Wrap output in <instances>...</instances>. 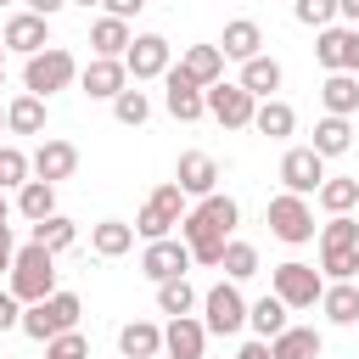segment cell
Here are the masks:
<instances>
[{
	"label": "cell",
	"instance_id": "6da1fadb",
	"mask_svg": "<svg viewBox=\"0 0 359 359\" xmlns=\"http://www.w3.org/2000/svg\"><path fill=\"white\" fill-rule=\"evenodd\" d=\"M236 219H241V208H236V196H224V191H213V196H202L196 208H185V219H180V241H185V252H191V264H219L224 258V241H236Z\"/></svg>",
	"mask_w": 359,
	"mask_h": 359
},
{
	"label": "cell",
	"instance_id": "7a4b0ae2",
	"mask_svg": "<svg viewBox=\"0 0 359 359\" xmlns=\"http://www.w3.org/2000/svg\"><path fill=\"white\" fill-rule=\"evenodd\" d=\"M22 309H34V303H45V297H56L62 286H56V258L45 252V247H17V258H11V286H6Z\"/></svg>",
	"mask_w": 359,
	"mask_h": 359
},
{
	"label": "cell",
	"instance_id": "3957f363",
	"mask_svg": "<svg viewBox=\"0 0 359 359\" xmlns=\"http://www.w3.org/2000/svg\"><path fill=\"white\" fill-rule=\"evenodd\" d=\"M67 84H79V62H73V50L50 45V50H39V56H28V62H22V95L50 101V95H56V90H67Z\"/></svg>",
	"mask_w": 359,
	"mask_h": 359
},
{
	"label": "cell",
	"instance_id": "277c9868",
	"mask_svg": "<svg viewBox=\"0 0 359 359\" xmlns=\"http://www.w3.org/2000/svg\"><path fill=\"white\" fill-rule=\"evenodd\" d=\"M79 314H84V303H79V292H56V297H45V303H34V309H22V337H34V342H56V337H67V331H79Z\"/></svg>",
	"mask_w": 359,
	"mask_h": 359
},
{
	"label": "cell",
	"instance_id": "5b68a950",
	"mask_svg": "<svg viewBox=\"0 0 359 359\" xmlns=\"http://www.w3.org/2000/svg\"><path fill=\"white\" fill-rule=\"evenodd\" d=\"M269 297H280L286 309H314L325 297V275L303 258H286V264L269 269Z\"/></svg>",
	"mask_w": 359,
	"mask_h": 359
},
{
	"label": "cell",
	"instance_id": "8992f818",
	"mask_svg": "<svg viewBox=\"0 0 359 359\" xmlns=\"http://www.w3.org/2000/svg\"><path fill=\"white\" fill-rule=\"evenodd\" d=\"M264 224H269V236L275 241H286V247H303V241H314L320 236V224H314V202H303V196H269V208H264Z\"/></svg>",
	"mask_w": 359,
	"mask_h": 359
},
{
	"label": "cell",
	"instance_id": "52a82bcc",
	"mask_svg": "<svg viewBox=\"0 0 359 359\" xmlns=\"http://www.w3.org/2000/svg\"><path fill=\"white\" fill-rule=\"evenodd\" d=\"M180 219H185V191L168 180V185H157V191L146 196V208L135 213V236H140V241H168Z\"/></svg>",
	"mask_w": 359,
	"mask_h": 359
},
{
	"label": "cell",
	"instance_id": "ba28073f",
	"mask_svg": "<svg viewBox=\"0 0 359 359\" xmlns=\"http://www.w3.org/2000/svg\"><path fill=\"white\" fill-rule=\"evenodd\" d=\"M241 325H247V297H241L230 280L208 286V292H202V331H208V337H236Z\"/></svg>",
	"mask_w": 359,
	"mask_h": 359
},
{
	"label": "cell",
	"instance_id": "9c48e42d",
	"mask_svg": "<svg viewBox=\"0 0 359 359\" xmlns=\"http://www.w3.org/2000/svg\"><path fill=\"white\" fill-rule=\"evenodd\" d=\"M168 67H174V45H168L163 34H135V39H129V50H123V73H129V84L163 79Z\"/></svg>",
	"mask_w": 359,
	"mask_h": 359
},
{
	"label": "cell",
	"instance_id": "30bf717a",
	"mask_svg": "<svg viewBox=\"0 0 359 359\" xmlns=\"http://www.w3.org/2000/svg\"><path fill=\"white\" fill-rule=\"evenodd\" d=\"M202 107H208V118L224 123V129H252V112H258V101H252L241 84H213V90H202Z\"/></svg>",
	"mask_w": 359,
	"mask_h": 359
},
{
	"label": "cell",
	"instance_id": "8fae6325",
	"mask_svg": "<svg viewBox=\"0 0 359 359\" xmlns=\"http://www.w3.org/2000/svg\"><path fill=\"white\" fill-rule=\"evenodd\" d=\"M185 269H191V252H185L180 236H168V241H146V247H140V275H146L151 286H163V280H185Z\"/></svg>",
	"mask_w": 359,
	"mask_h": 359
},
{
	"label": "cell",
	"instance_id": "7c38bea8",
	"mask_svg": "<svg viewBox=\"0 0 359 359\" xmlns=\"http://www.w3.org/2000/svg\"><path fill=\"white\" fill-rule=\"evenodd\" d=\"M280 185H286V196H314L320 185H325V163L309 151V146H292L286 157H280Z\"/></svg>",
	"mask_w": 359,
	"mask_h": 359
},
{
	"label": "cell",
	"instance_id": "4fadbf2b",
	"mask_svg": "<svg viewBox=\"0 0 359 359\" xmlns=\"http://www.w3.org/2000/svg\"><path fill=\"white\" fill-rule=\"evenodd\" d=\"M0 45H6V50H17V56L28 62V56L50 50V28H45V17H34V11H11V17H6V28H0Z\"/></svg>",
	"mask_w": 359,
	"mask_h": 359
},
{
	"label": "cell",
	"instance_id": "5bb4252c",
	"mask_svg": "<svg viewBox=\"0 0 359 359\" xmlns=\"http://www.w3.org/2000/svg\"><path fill=\"white\" fill-rule=\"evenodd\" d=\"M28 168H34V180H45V185H62V180H73L79 174V146L73 140H39V151L28 157Z\"/></svg>",
	"mask_w": 359,
	"mask_h": 359
},
{
	"label": "cell",
	"instance_id": "9a60e30c",
	"mask_svg": "<svg viewBox=\"0 0 359 359\" xmlns=\"http://www.w3.org/2000/svg\"><path fill=\"white\" fill-rule=\"evenodd\" d=\"M79 90H84L90 101H118V95L129 90V73H123V62H101V56H90V62L79 67Z\"/></svg>",
	"mask_w": 359,
	"mask_h": 359
},
{
	"label": "cell",
	"instance_id": "2e32d148",
	"mask_svg": "<svg viewBox=\"0 0 359 359\" xmlns=\"http://www.w3.org/2000/svg\"><path fill=\"white\" fill-rule=\"evenodd\" d=\"M174 185L185 191V202H191V196L202 202V196H213V191H219V163H213L208 151H180V168H174Z\"/></svg>",
	"mask_w": 359,
	"mask_h": 359
},
{
	"label": "cell",
	"instance_id": "e0dca14e",
	"mask_svg": "<svg viewBox=\"0 0 359 359\" xmlns=\"http://www.w3.org/2000/svg\"><path fill=\"white\" fill-rule=\"evenodd\" d=\"M163 359H208V331L196 314L163 325Z\"/></svg>",
	"mask_w": 359,
	"mask_h": 359
},
{
	"label": "cell",
	"instance_id": "ac0fdd59",
	"mask_svg": "<svg viewBox=\"0 0 359 359\" xmlns=\"http://www.w3.org/2000/svg\"><path fill=\"white\" fill-rule=\"evenodd\" d=\"M163 107L180 118V123H196V118H208V107H202V90L180 73V67H168L163 73Z\"/></svg>",
	"mask_w": 359,
	"mask_h": 359
},
{
	"label": "cell",
	"instance_id": "d6986e66",
	"mask_svg": "<svg viewBox=\"0 0 359 359\" xmlns=\"http://www.w3.org/2000/svg\"><path fill=\"white\" fill-rule=\"evenodd\" d=\"M258 45H264V28H258L252 17H230L224 34H219V56H224V62H252Z\"/></svg>",
	"mask_w": 359,
	"mask_h": 359
},
{
	"label": "cell",
	"instance_id": "ffe728a7",
	"mask_svg": "<svg viewBox=\"0 0 359 359\" xmlns=\"http://www.w3.org/2000/svg\"><path fill=\"white\" fill-rule=\"evenodd\" d=\"M180 73H185L196 90H213V84H224V56H219V45H191V50L180 56Z\"/></svg>",
	"mask_w": 359,
	"mask_h": 359
},
{
	"label": "cell",
	"instance_id": "44dd1931",
	"mask_svg": "<svg viewBox=\"0 0 359 359\" xmlns=\"http://www.w3.org/2000/svg\"><path fill=\"white\" fill-rule=\"evenodd\" d=\"M280 79H286V73H280V62L258 50L252 62H241V79H236V84H241V90H247L252 101H275V90H280Z\"/></svg>",
	"mask_w": 359,
	"mask_h": 359
},
{
	"label": "cell",
	"instance_id": "7402d4cb",
	"mask_svg": "<svg viewBox=\"0 0 359 359\" xmlns=\"http://www.w3.org/2000/svg\"><path fill=\"white\" fill-rule=\"evenodd\" d=\"M118 353L123 359H163V325L157 320H129L118 331Z\"/></svg>",
	"mask_w": 359,
	"mask_h": 359
},
{
	"label": "cell",
	"instance_id": "603a6c76",
	"mask_svg": "<svg viewBox=\"0 0 359 359\" xmlns=\"http://www.w3.org/2000/svg\"><path fill=\"white\" fill-rule=\"evenodd\" d=\"M320 107H325V118H353L359 112V79L353 73H325Z\"/></svg>",
	"mask_w": 359,
	"mask_h": 359
},
{
	"label": "cell",
	"instance_id": "cb8c5ba5",
	"mask_svg": "<svg viewBox=\"0 0 359 359\" xmlns=\"http://www.w3.org/2000/svg\"><path fill=\"white\" fill-rule=\"evenodd\" d=\"M286 314H292V309H286L280 297H269V292H264L258 303H247V325H252V337H258V342H275V337L292 325Z\"/></svg>",
	"mask_w": 359,
	"mask_h": 359
},
{
	"label": "cell",
	"instance_id": "d4e9b609",
	"mask_svg": "<svg viewBox=\"0 0 359 359\" xmlns=\"http://www.w3.org/2000/svg\"><path fill=\"white\" fill-rule=\"evenodd\" d=\"M129 22H118V17H95L90 22V45H95V56L101 62H123V50H129Z\"/></svg>",
	"mask_w": 359,
	"mask_h": 359
},
{
	"label": "cell",
	"instance_id": "484cf974",
	"mask_svg": "<svg viewBox=\"0 0 359 359\" xmlns=\"http://www.w3.org/2000/svg\"><path fill=\"white\" fill-rule=\"evenodd\" d=\"M348 146H353V123H348V118H320V123H314L309 151H314L320 163H325V157H342Z\"/></svg>",
	"mask_w": 359,
	"mask_h": 359
},
{
	"label": "cell",
	"instance_id": "4316f807",
	"mask_svg": "<svg viewBox=\"0 0 359 359\" xmlns=\"http://www.w3.org/2000/svg\"><path fill=\"white\" fill-rule=\"evenodd\" d=\"M11 213H22L28 224H45V219L56 213V185H45V180H28V185L17 191V202H11Z\"/></svg>",
	"mask_w": 359,
	"mask_h": 359
},
{
	"label": "cell",
	"instance_id": "83f0119b",
	"mask_svg": "<svg viewBox=\"0 0 359 359\" xmlns=\"http://www.w3.org/2000/svg\"><path fill=\"white\" fill-rule=\"evenodd\" d=\"M90 247H95V258H123V252L135 247V224L101 219V224H90Z\"/></svg>",
	"mask_w": 359,
	"mask_h": 359
},
{
	"label": "cell",
	"instance_id": "f1b7e54d",
	"mask_svg": "<svg viewBox=\"0 0 359 359\" xmlns=\"http://www.w3.org/2000/svg\"><path fill=\"white\" fill-rule=\"evenodd\" d=\"M320 348H325V342H320V331H314V325H286V331L269 342V353H275V359H320Z\"/></svg>",
	"mask_w": 359,
	"mask_h": 359
},
{
	"label": "cell",
	"instance_id": "f546056e",
	"mask_svg": "<svg viewBox=\"0 0 359 359\" xmlns=\"http://www.w3.org/2000/svg\"><path fill=\"white\" fill-rule=\"evenodd\" d=\"M6 129H11V135H45V101L11 95V101H6Z\"/></svg>",
	"mask_w": 359,
	"mask_h": 359
},
{
	"label": "cell",
	"instance_id": "4dcf8cb0",
	"mask_svg": "<svg viewBox=\"0 0 359 359\" xmlns=\"http://www.w3.org/2000/svg\"><path fill=\"white\" fill-rule=\"evenodd\" d=\"M28 241H34V247H45V252L56 258V252H67V247L79 241V230H73V219H62V213H50L45 224H28Z\"/></svg>",
	"mask_w": 359,
	"mask_h": 359
},
{
	"label": "cell",
	"instance_id": "1f68e13d",
	"mask_svg": "<svg viewBox=\"0 0 359 359\" xmlns=\"http://www.w3.org/2000/svg\"><path fill=\"white\" fill-rule=\"evenodd\" d=\"M252 129H258V135H269V140H286V135L297 129V112H292L286 101H258V112H252Z\"/></svg>",
	"mask_w": 359,
	"mask_h": 359
},
{
	"label": "cell",
	"instance_id": "d6a6232c",
	"mask_svg": "<svg viewBox=\"0 0 359 359\" xmlns=\"http://www.w3.org/2000/svg\"><path fill=\"white\" fill-rule=\"evenodd\" d=\"M314 196H320V208H325L331 219H342V213L359 208V180H337V174H325V185H320Z\"/></svg>",
	"mask_w": 359,
	"mask_h": 359
},
{
	"label": "cell",
	"instance_id": "836d02e7",
	"mask_svg": "<svg viewBox=\"0 0 359 359\" xmlns=\"http://www.w3.org/2000/svg\"><path fill=\"white\" fill-rule=\"evenodd\" d=\"M219 269H224V280H230V286L252 280V275H258V247H252V241H224V258H219Z\"/></svg>",
	"mask_w": 359,
	"mask_h": 359
},
{
	"label": "cell",
	"instance_id": "e575fe53",
	"mask_svg": "<svg viewBox=\"0 0 359 359\" xmlns=\"http://www.w3.org/2000/svg\"><path fill=\"white\" fill-rule=\"evenodd\" d=\"M320 309H325V320H331V325H353V320H359V286H353V280H342V286H325Z\"/></svg>",
	"mask_w": 359,
	"mask_h": 359
},
{
	"label": "cell",
	"instance_id": "d590c367",
	"mask_svg": "<svg viewBox=\"0 0 359 359\" xmlns=\"http://www.w3.org/2000/svg\"><path fill=\"white\" fill-rule=\"evenodd\" d=\"M320 275L325 286H342L359 275V247H320Z\"/></svg>",
	"mask_w": 359,
	"mask_h": 359
},
{
	"label": "cell",
	"instance_id": "8d00e7d4",
	"mask_svg": "<svg viewBox=\"0 0 359 359\" xmlns=\"http://www.w3.org/2000/svg\"><path fill=\"white\" fill-rule=\"evenodd\" d=\"M196 303H202V297H196V286H191V280H163V286H157V309H163L168 320H185Z\"/></svg>",
	"mask_w": 359,
	"mask_h": 359
},
{
	"label": "cell",
	"instance_id": "74e56055",
	"mask_svg": "<svg viewBox=\"0 0 359 359\" xmlns=\"http://www.w3.org/2000/svg\"><path fill=\"white\" fill-rule=\"evenodd\" d=\"M112 118H118V123H123V129H140V123H146V118H151V95H146V90H135V84H129V90H123V95H118V101H112Z\"/></svg>",
	"mask_w": 359,
	"mask_h": 359
},
{
	"label": "cell",
	"instance_id": "f35d334b",
	"mask_svg": "<svg viewBox=\"0 0 359 359\" xmlns=\"http://www.w3.org/2000/svg\"><path fill=\"white\" fill-rule=\"evenodd\" d=\"M28 151L22 146H0V191H22L28 185Z\"/></svg>",
	"mask_w": 359,
	"mask_h": 359
},
{
	"label": "cell",
	"instance_id": "ab89813d",
	"mask_svg": "<svg viewBox=\"0 0 359 359\" xmlns=\"http://www.w3.org/2000/svg\"><path fill=\"white\" fill-rule=\"evenodd\" d=\"M292 17H297L303 28H320V34H325V28H337V0H297Z\"/></svg>",
	"mask_w": 359,
	"mask_h": 359
},
{
	"label": "cell",
	"instance_id": "60d3db41",
	"mask_svg": "<svg viewBox=\"0 0 359 359\" xmlns=\"http://www.w3.org/2000/svg\"><path fill=\"white\" fill-rule=\"evenodd\" d=\"M320 247H359V219H353V213L325 219V224H320Z\"/></svg>",
	"mask_w": 359,
	"mask_h": 359
},
{
	"label": "cell",
	"instance_id": "b9f144b4",
	"mask_svg": "<svg viewBox=\"0 0 359 359\" xmlns=\"http://www.w3.org/2000/svg\"><path fill=\"white\" fill-rule=\"evenodd\" d=\"M45 359H90V337L84 331H67V337L45 342Z\"/></svg>",
	"mask_w": 359,
	"mask_h": 359
},
{
	"label": "cell",
	"instance_id": "7bdbcfd3",
	"mask_svg": "<svg viewBox=\"0 0 359 359\" xmlns=\"http://www.w3.org/2000/svg\"><path fill=\"white\" fill-rule=\"evenodd\" d=\"M17 325H22V303L11 292H0V331H17Z\"/></svg>",
	"mask_w": 359,
	"mask_h": 359
},
{
	"label": "cell",
	"instance_id": "ee69618b",
	"mask_svg": "<svg viewBox=\"0 0 359 359\" xmlns=\"http://www.w3.org/2000/svg\"><path fill=\"white\" fill-rule=\"evenodd\" d=\"M135 11H140V0H107V11H101V17H118V22H129Z\"/></svg>",
	"mask_w": 359,
	"mask_h": 359
},
{
	"label": "cell",
	"instance_id": "f6af8a7d",
	"mask_svg": "<svg viewBox=\"0 0 359 359\" xmlns=\"http://www.w3.org/2000/svg\"><path fill=\"white\" fill-rule=\"evenodd\" d=\"M11 258H17V241H11V230H0V269L11 275Z\"/></svg>",
	"mask_w": 359,
	"mask_h": 359
},
{
	"label": "cell",
	"instance_id": "bcb514c9",
	"mask_svg": "<svg viewBox=\"0 0 359 359\" xmlns=\"http://www.w3.org/2000/svg\"><path fill=\"white\" fill-rule=\"evenodd\" d=\"M236 359H275V353H269V342H258V337H252V342H241V353H236Z\"/></svg>",
	"mask_w": 359,
	"mask_h": 359
},
{
	"label": "cell",
	"instance_id": "7dc6e473",
	"mask_svg": "<svg viewBox=\"0 0 359 359\" xmlns=\"http://www.w3.org/2000/svg\"><path fill=\"white\" fill-rule=\"evenodd\" d=\"M337 17H342L348 28H359V0H337Z\"/></svg>",
	"mask_w": 359,
	"mask_h": 359
},
{
	"label": "cell",
	"instance_id": "c3c4849f",
	"mask_svg": "<svg viewBox=\"0 0 359 359\" xmlns=\"http://www.w3.org/2000/svg\"><path fill=\"white\" fill-rule=\"evenodd\" d=\"M0 230H11V202H6V191H0Z\"/></svg>",
	"mask_w": 359,
	"mask_h": 359
},
{
	"label": "cell",
	"instance_id": "681fc988",
	"mask_svg": "<svg viewBox=\"0 0 359 359\" xmlns=\"http://www.w3.org/2000/svg\"><path fill=\"white\" fill-rule=\"evenodd\" d=\"M0 90H6V67H0Z\"/></svg>",
	"mask_w": 359,
	"mask_h": 359
},
{
	"label": "cell",
	"instance_id": "f907efd6",
	"mask_svg": "<svg viewBox=\"0 0 359 359\" xmlns=\"http://www.w3.org/2000/svg\"><path fill=\"white\" fill-rule=\"evenodd\" d=\"M0 67H6V45H0Z\"/></svg>",
	"mask_w": 359,
	"mask_h": 359
},
{
	"label": "cell",
	"instance_id": "816d5d0a",
	"mask_svg": "<svg viewBox=\"0 0 359 359\" xmlns=\"http://www.w3.org/2000/svg\"><path fill=\"white\" fill-rule=\"evenodd\" d=\"M0 129H6V107H0Z\"/></svg>",
	"mask_w": 359,
	"mask_h": 359
}]
</instances>
